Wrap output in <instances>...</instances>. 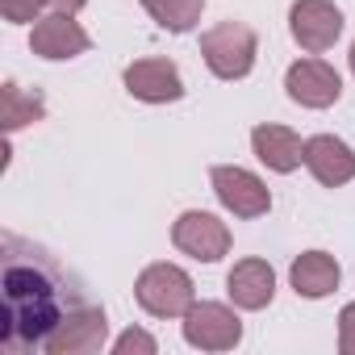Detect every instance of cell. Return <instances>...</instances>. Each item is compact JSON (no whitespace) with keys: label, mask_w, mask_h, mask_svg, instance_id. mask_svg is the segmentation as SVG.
<instances>
[{"label":"cell","mask_w":355,"mask_h":355,"mask_svg":"<svg viewBox=\"0 0 355 355\" xmlns=\"http://www.w3.org/2000/svg\"><path fill=\"white\" fill-rule=\"evenodd\" d=\"M88 46H92V38H88V30L76 21V13H46V17H38L34 30H30V51H34L38 59H46V63L80 59V55H88Z\"/></svg>","instance_id":"cell-9"},{"label":"cell","mask_w":355,"mask_h":355,"mask_svg":"<svg viewBox=\"0 0 355 355\" xmlns=\"http://www.w3.org/2000/svg\"><path fill=\"white\" fill-rule=\"evenodd\" d=\"M134 297L150 318H184L197 301V284L175 263H150L134 280Z\"/></svg>","instance_id":"cell-2"},{"label":"cell","mask_w":355,"mask_h":355,"mask_svg":"<svg viewBox=\"0 0 355 355\" xmlns=\"http://www.w3.org/2000/svg\"><path fill=\"white\" fill-rule=\"evenodd\" d=\"M155 351H159V343L142 326H130V330H121L113 338V355H155Z\"/></svg>","instance_id":"cell-18"},{"label":"cell","mask_w":355,"mask_h":355,"mask_svg":"<svg viewBox=\"0 0 355 355\" xmlns=\"http://www.w3.org/2000/svg\"><path fill=\"white\" fill-rule=\"evenodd\" d=\"M338 280H343V268H338V259L326 255V251H305V255H297L293 268H288V284H293V293L305 297V301L330 297V293L338 288Z\"/></svg>","instance_id":"cell-15"},{"label":"cell","mask_w":355,"mask_h":355,"mask_svg":"<svg viewBox=\"0 0 355 355\" xmlns=\"http://www.w3.org/2000/svg\"><path fill=\"white\" fill-rule=\"evenodd\" d=\"M226 293H230V301L239 305V309H247V313H259V309H268L272 305V297H276V272H272V263L268 259H239L234 268H230V276H226Z\"/></svg>","instance_id":"cell-14"},{"label":"cell","mask_w":355,"mask_h":355,"mask_svg":"<svg viewBox=\"0 0 355 355\" xmlns=\"http://www.w3.org/2000/svg\"><path fill=\"white\" fill-rule=\"evenodd\" d=\"M5 134H17L21 125H34V121H42L46 117V101L38 96V92H26L21 84H5Z\"/></svg>","instance_id":"cell-17"},{"label":"cell","mask_w":355,"mask_h":355,"mask_svg":"<svg viewBox=\"0 0 355 355\" xmlns=\"http://www.w3.org/2000/svg\"><path fill=\"white\" fill-rule=\"evenodd\" d=\"M42 9H46V0H0V13H5L9 26H30L42 17Z\"/></svg>","instance_id":"cell-19"},{"label":"cell","mask_w":355,"mask_h":355,"mask_svg":"<svg viewBox=\"0 0 355 355\" xmlns=\"http://www.w3.org/2000/svg\"><path fill=\"white\" fill-rule=\"evenodd\" d=\"M209 184H214V197L222 201V209L234 214V218H243V222L263 218V214L272 209L268 184L259 180L255 171L239 167V163H218V167L209 171Z\"/></svg>","instance_id":"cell-5"},{"label":"cell","mask_w":355,"mask_h":355,"mask_svg":"<svg viewBox=\"0 0 355 355\" xmlns=\"http://www.w3.org/2000/svg\"><path fill=\"white\" fill-rule=\"evenodd\" d=\"M146 17L167 30V34H193L201 26V13H205V0H142Z\"/></svg>","instance_id":"cell-16"},{"label":"cell","mask_w":355,"mask_h":355,"mask_svg":"<svg viewBox=\"0 0 355 355\" xmlns=\"http://www.w3.org/2000/svg\"><path fill=\"white\" fill-rule=\"evenodd\" d=\"M338 351L355 355V301H347L338 313Z\"/></svg>","instance_id":"cell-20"},{"label":"cell","mask_w":355,"mask_h":355,"mask_svg":"<svg viewBox=\"0 0 355 355\" xmlns=\"http://www.w3.org/2000/svg\"><path fill=\"white\" fill-rule=\"evenodd\" d=\"M288 34L301 51L322 55L343 38V13L330 0H297L288 9Z\"/></svg>","instance_id":"cell-8"},{"label":"cell","mask_w":355,"mask_h":355,"mask_svg":"<svg viewBox=\"0 0 355 355\" xmlns=\"http://www.w3.org/2000/svg\"><path fill=\"white\" fill-rule=\"evenodd\" d=\"M80 305L71 293L63 268L21 243L17 234H5V276H0V347L5 351H34L46 347L51 330Z\"/></svg>","instance_id":"cell-1"},{"label":"cell","mask_w":355,"mask_h":355,"mask_svg":"<svg viewBox=\"0 0 355 355\" xmlns=\"http://www.w3.org/2000/svg\"><path fill=\"white\" fill-rule=\"evenodd\" d=\"M121 80H125V92L142 105H175L184 96L180 67L171 59H134Z\"/></svg>","instance_id":"cell-11"},{"label":"cell","mask_w":355,"mask_h":355,"mask_svg":"<svg viewBox=\"0 0 355 355\" xmlns=\"http://www.w3.org/2000/svg\"><path fill=\"white\" fill-rule=\"evenodd\" d=\"M347 63H351V76H355V42H351V55H347Z\"/></svg>","instance_id":"cell-22"},{"label":"cell","mask_w":355,"mask_h":355,"mask_svg":"<svg viewBox=\"0 0 355 355\" xmlns=\"http://www.w3.org/2000/svg\"><path fill=\"white\" fill-rule=\"evenodd\" d=\"M84 5H88V0H46L51 13H80Z\"/></svg>","instance_id":"cell-21"},{"label":"cell","mask_w":355,"mask_h":355,"mask_svg":"<svg viewBox=\"0 0 355 355\" xmlns=\"http://www.w3.org/2000/svg\"><path fill=\"white\" fill-rule=\"evenodd\" d=\"M284 92L301 109H330L343 96V76L326 59H297L284 71Z\"/></svg>","instance_id":"cell-10"},{"label":"cell","mask_w":355,"mask_h":355,"mask_svg":"<svg viewBox=\"0 0 355 355\" xmlns=\"http://www.w3.org/2000/svg\"><path fill=\"white\" fill-rule=\"evenodd\" d=\"M171 243H175V251H180V255H189L197 263H218L222 255H230V226L218 214L189 209V214L175 218Z\"/></svg>","instance_id":"cell-6"},{"label":"cell","mask_w":355,"mask_h":355,"mask_svg":"<svg viewBox=\"0 0 355 355\" xmlns=\"http://www.w3.org/2000/svg\"><path fill=\"white\" fill-rule=\"evenodd\" d=\"M184 343L197 351H234L243 343V318L239 305H222V301H193V309L184 313Z\"/></svg>","instance_id":"cell-4"},{"label":"cell","mask_w":355,"mask_h":355,"mask_svg":"<svg viewBox=\"0 0 355 355\" xmlns=\"http://www.w3.org/2000/svg\"><path fill=\"white\" fill-rule=\"evenodd\" d=\"M259 55V38L243 21H218L214 30L201 34V59L218 80H243L251 76Z\"/></svg>","instance_id":"cell-3"},{"label":"cell","mask_w":355,"mask_h":355,"mask_svg":"<svg viewBox=\"0 0 355 355\" xmlns=\"http://www.w3.org/2000/svg\"><path fill=\"white\" fill-rule=\"evenodd\" d=\"M109 343V318H105V309L101 305H88V301H80L55 330H51V338H46V355H92V351H101Z\"/></svg>","instance_id":"cell-7"},{"label":"cell","mask_w":355,"mask_h":355,"mask_svg":"<svg viewBox=\"0 0 355 355\" xmlns=\"http://www.w3.org/2000/svg\"><path fill=\"white\" fill-rule=\"evenodd\" d=\"M305 167L322 189H338L355 180V150L334 134H313L305 138Z\"/></svg>","instance_id":"cell-12"},{"label":"cell","mask_w":355,"mask_h":355,"mask_svg":"<svg viewBox=\"0 0 355 355\" xmlns=\"http://www.w3.org/2000/svg\"><path fill=\"white\" fill-rule=\"evenodd\" d=\"M251 150H255V159H259L268 171H276V175H288V171H297V167L305 163V142H301V134L288 130V125H276V121H259V125L251 130Z\"/></svg>","instance_id":"cell-13"}]
</instances>
